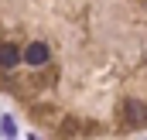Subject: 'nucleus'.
<instances>
[{"label":"nucleus","mask_w":147,"mask_h":140,"mask_svg":"<svg viewBox=\"0 0 147 140\" xmlns=\"http://www.w3.org/2000/svg\"><path fill=\"white\" fill-rule=\"evenodd\" d=\"M17 62H24V51H17L14 44H0V65L3 69H14Z\"/></svg>","instance_id":"obj_3"},{"label":"nucleus","mask_w":147,"mask_h":140,"mask_svg":"<svg viewBox=\"0 0 147 140\" xmlns=\"http://www.w3.org/2000/svg\"><path fill=\"white\" fill-rule=\"evenodd\" d=\"M0 130H3L7 137H14V130H17V127H14V120H10V116H3V120H0Z\"/></svg>","instance_id":"obj_4"},{"label":"nucleus","mask_w":147,"mask_h":140,"mask_svg":"<svg viewBox=\"0 0 147 140\" xmlns=\"http://www.w3.org/2000/svg\"><path fill=\"white\" fill-rule=\"evenodd\" d=\"M127 123L130 127H140V123H147V106L144 103H127Z\"/></svg>","instance_id":"obj_2"},{"label":"nucleus","mask_w":147,"mask_h":140,"mask_svg":"<svg viewBox=\"0 0 147 140\" xmlns=\"http://www.w3.org/2000/svg\"><path fill=\"white\" fill-rule=\"evenodd\" d=\"M48 55H51V51H48L45 41H31V44L24 48V62H28V65H45Z\"/></svg>","instance_id":"obj_1"}]
</instances>
